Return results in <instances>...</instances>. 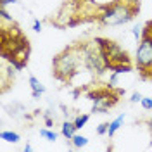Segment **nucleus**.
Here are the masks:
<instances>
[{
	"instance_id": "f257e3e1",
	"label": "nucleus",
	"mask_w": 152,
	"mask_h": 152,
	"mask_svg": "<svg viewBox=\"0 0 152 152\" xmlns=\"http://www.w3.org/2000/svg\"><path fill=\"white\" fill-rule=\"evenodd\" d=\"M83 61V52H81V45L75 48H69L64 54L57 56L54 61V73L59 80H69L71 75H75L78 64Z\"/></svg>"
},
{
	"instance_id": "f03ea898",
	"label": "nucleus",
	"mask_w": 152,
	"mask_h": 152,
	"mask_svg": "<svg viewBox=\"0 0 152 152\" xmlns=\"http://www.w3.org/2000/svg\"><path fill=\"white\" fill-rule=\"evenodd\" d=\"M81 52H83V62L88 67V71L102 75L105 67H109V62L105 59V54L102 50V45L95 40L86 45H81Z\"/></svg>"
},
{
	"instance_id": "7ed1b4c3",
	"label": "nucleus",
	"mask_w": 152,
	"mask_h": 152,
	"mask_svg": "<svg viewBox=\"0 0 152 152\" xmlns=\"http://www.w3.org/2000/svg\"><path fill=\"white\" fill-rule=\"evenodd\" d=\"M138 10V7H133V5H128L124 2H119L113 7L105 10L104 14L100 16V21L104 24H109V26H121V24H126L128 21H132V18L135 16V12Z\"/></svg>"
},
{
	"instance_id": "20e7f679",
	"label": "nucleus",
	"mask_w": 152,
	"mask_h": 152,
	"mask_svg": "<svg viewBox=\"0 0 152 152\" xmlns=\"http://www.w3.org/2000/svg\"><path fill=\"white\" fill-rule=\"evenodd\" d=\"M97 42L102 45L105 59H107V62H109V67L116 66V64H130V57H128V54H126L116 42L102 40V38H97Z\"/></svg>"
},
{
	"instance_id": "39448f33",
	"label": "nucleus",
	"mask_w": 152,
	"mask_h": 152,
	"mask_svg": "<svg viewBox=\"0 0 152 152\" xmlns=\"http://www.w3.org/2000/svg\"><path fill=\"white\" fill-rule=\"evenodd\" d=\"M137 66L142 71L152 67V35H149L147 31L137 48Z\"/></svg>"
},
{
	"instance_id": "423d86ee",
	"label": "nucleus",
	"mask_w": 152,
	"mask_h": 152,
	"mask_svg": "<svg viewBox=\"0 0 152 152\" xmlns=\"http://www.w3.org/2000/svg\"><path fill=\"white\" fill-rule=\"evenodd\" d=\"M90 97H94V113H107L118 102L116 95L113 94H94Z\"/></svg>"
},
{
	"instance_id": "0eeeda50",
	"label": "nucleus",
	"mask_w": 152,
	"mask_h": 152,
	"mask_svg": "<svg viewBox=\"0 0 152 152\" xmlns=\"http://www.w3.org/2000/svg\"><path fill=\"white\" fill-rule=\"evenodd\" d=\"M29 86H31V90H33V97H35V99H38L40 95L45 92V86L42 85L35 76H31V78H29Z\"/></svg>"
},
{
	"instance_id": "6e6552de",
	"label": "nucleus",
	"mask_w": 152,
	"mask_h": 152,
	"mask_svg": "<svg viewBox=\"0 0 152 152\" xmlns=\"http://www.w3.org/2000/svg\"><path fill=\"white\" fill-rule=\"evenodd\" d=\"M76 130H78V128H76L75 121H73V123H71V121H64V123H62V135L66 137L67 140H71V138L76 135L75 133Z\"/></svg>"
},
{
	"instance_id": "1a4fd4ad",
	"label": "nucleus",
	"mask_w": 152,
	"mask_h": 152,
	"mask_svg": "<svg viewBox=\"0 0 152 152\" xmlns=\"http://www.w3.org/2000/svg\"><path fill=\"white\" fill-rule=\"evenodd\" d=\"M123 121H124V114H119V116L114 119L113 123H109V130H107V135H109V137H113L114 133H116L118 130H119V128H121V126H123Z\"/></svg>"
},
{
	"instance_id": "9d476101",
	"label": "nucleus",
	"mask_w": 152,
	"mask_h": 152,
	"mask_svg": "<svg viewBox=\"0 0 152 152\" xmlns=\"http://www.w3.org/2000/svg\"><path fill=\"white\" fill-rule=\"evenodd\" d=\"M0 138L5 140V142H12V143H18L21 140V137L16 132H2L0 133Z\"/></svg>"
},
{
	"instance_id": "9b49d317",
	"label": "nucleus",
	"mask_w": 152,
	"mask_h": 152,
	"mask_svg": "<svg viewBox=\"0 0 152 152\" xmlns=\"http://www.w3.org/2000/svg\"><path fill=\"white\" fill-rule=\"evenodd\" d=\"M71 140H73V145L75 147H85L86 143H88V138L83 137V135H75Z\"/></svg>"
},
{
	"instance_id": "f8f14e48",
	"label": "nucleus",
	"mask_w": 152,
	"mask_h": 152,
	"mask_svg": "<svg viewBox=\"0 0 152 152\" xmlns=\"http://www.w3.org/2000/svg\"><path fill=\"white\" fill-rule=\"evenodd\" d=\"M40 137L47 138V140H50V142L57 140V133L56 132H50V130H47V128H42V130H40Z\"/></svg>"
},
{
	"instance_id": "ddd939ff",
	"label": "nucleus",
	"mask_w": 152,
	"mask_h": 152,
	"mask_svg": "<svg viewBox=\"0 0 152 152\" xmlns=\"http://www.w3.org/2000/svg\"><path fill=\"white\" fill-rule=\"evenodd\" d=\"M88 119H90V116H88V114H83V116H78V118L75 119L76 128H78V130H81V128H83V126H85V124L88 123Z\"/></svg>"
},
{
	"instance_id": "4468645a",
	"label": "nucleus",
	"mask_w": 152,
	"mask_h": 152,
	"mask_svg": "<svg viewBox=\"0 0 152 152\" xmlns=\"http://www.w3.org/2000/svg\"><path fill=\"white\" fill-rule=\"evenodd\" d=\"M140 104H142V107H143V109L151 111V109H152V99H151V97H142Z\"/></svg>"
},
{
	"instance_id": "2eb2a0df",
	"label": "nucleus",
	"mask_w": 152,
	"mask_h": 152,
	"mask_svg": "<svg viewBox=\"0 0 152 152\" xmlns=\"http://www.w3.org/2000/svg\"><path fill=\"white\" fill-rule=\"evenodd\" d=\"M107 130H109V123H102V124H99L97 133H99V135H105V133H107Z\"/></svg>"
},
{
	"instance_id": "dca6fc26",
	"label": "nucleus",
	"mask_w": 152,
	"mask_h": 152,
	"mask_svg": "<svg viewBox=\"0 0 152 152\" xmlns=\"http://www.w3.org/2000/svg\"><path fill=\"white\" fill-rule=\"evenodd\" d=\"M130 100H132V102H140V100H142V95L138 94V92H135V94L132 95V99H130Z\"/></svg>"
},
{
	"instance_id": "f3484780",
	"label": "nucleus",
	"mask_w": 152,
	"mask_h": 152,
	"mask_svg": "<svg viewBox=\"0 0 152 152\" xmlns=\"http://www.w3.org/2000/svg\"><path fill=\"white\" fill-rule=\"evenodd\" d=\"M124 4H128V5H133V7H138V4H140V0H121Z\"/></svg>"
},
{
	"instance_id": "a211bd4d",
	"label": "nucleus",
	"mask_w": 152,
	"mask_h": 152,
	"mask_svg": "<svg viewBox=\"0 0 152 152\" xmlns=\"http://www.w3.org/2000/svg\"><path fill=\"white\" fill-rule=\"evenodd\" d=\"M116 83H118V73H114L111 76V86H116Z\"/></svg>"
},
{
	"instance_id": "6ab92c4d",
	"label": "nucleus",
	"mask_w": 152,
	"mask_h": 152,
	"mask_svg": "<svg viewBox=\"0 0 152 152\" xmlns=\"http://www.w3.org/2000/svg\"><path fill=\"white\" fill-rule=\"evenodd\" d=\"M33 29H35V31H40V29H42V23H40V21H35V23H33Z\"/></svg>"
},
{
	"instance_id": "aec40b11",
	"label": "nucleus",
	"mask_w": 152,
	"mask_h": 152,
	"mask_svg": "<svg viewBox=\"0 0 152 152\" xmlns=\"http://www.w3.org/2000/svg\"><path fill=\"white\" fill-rule=\"evenodd\" d=\"M133 37H135V38L140 37V28H133Z\"/></svg>"
},
{
	"instance_id": "412c9836",
	"label": "nucleus",
	"mask_w": 152,
	"mask_h": 152,
	"mask_svg": "<svg viewBox=\"0 0 152 152\" xmlns=\"http://www.w3.org/2000/svg\"><path fill=\"white\" fill-rule=\"evenodd\" d=\"M16 0H2V7H5L7 4H14Z\"/></svg>"
},
{
	"instance_id": "4be33fe9",
	"label": "nucleus",
	"mask_w": 152,
	"mask_h": 152,
	"mask_svg": "<svg viewBox=\"0 0 152 152\" xmlns=\"http://www.w3.org/2000/svg\"><path fill=\"white\" fill-rule=\"evenodd\" d=\"M31 151V145H29V143H26V145H24V152H29Z\"/></svg>"
},
{
	"instance_id": "5701e85b",
	"label": "nucleus",
	"mask_w": 152,
	"mask_h": 152,
	"mask_svg": "<svg viewBox=\"0 0 152 152\" xmlns=\"http://www.w3.org/2000/svg\"><path fill=\"white\" fill-rule=\"evenodd\" d=\"M149 126H151V130H152V118L149 119Z\"/></svg>"
},
{
	"instance_id": "b1692460",
	"label": "nucleus",
	"mask_w": 152,
	"mask_h": 152,
	"mask_svg": "<svg viewBox=\"0 0 152 152\" xmlns=\"http://www.w3.org/2000/svg\"><path fill=\"white\" fill-rule=\"evenodd\" d=\"M151 24H152V23H151Z\"/></svg>"
}]
</instances>
